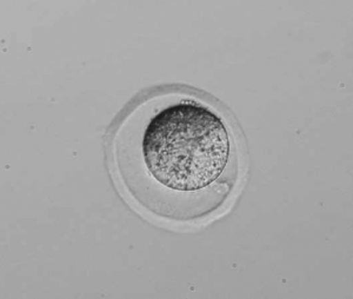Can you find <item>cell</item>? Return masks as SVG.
<instances>
[{"mask_svg":"<svg viewBox=\"0 0 353 299\" xmlns=\"http://www.w3.org/2000/svg\"><path fill=\"white\" fill-rule=\"evenodd\" d=\"M105 146L121 197L169 228H197L225 215L248 173V146L234 115L189 85L137 93L111 124Z\"/></svg>","mask_w":353,"mask_h":299,"instance_id":"obj_1","label":"cell"}]
</instances>
